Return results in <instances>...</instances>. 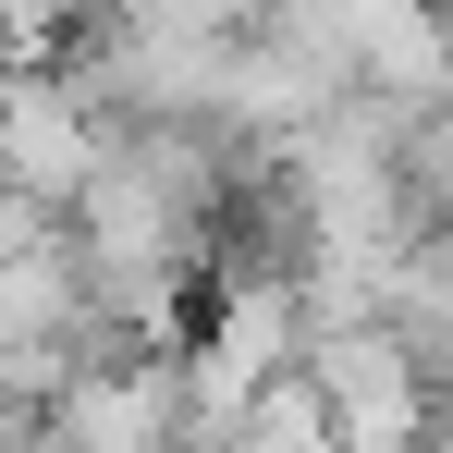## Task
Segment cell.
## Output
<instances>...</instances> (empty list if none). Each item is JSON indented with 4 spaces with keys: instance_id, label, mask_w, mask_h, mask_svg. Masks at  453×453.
I'll use <instances>...</instances> for the list:
<instances>
[{
    "instance_id": "3957f363",
    "label": "cell",
    "mask_w": 453,
    "mask_h": 453,
    "mask_svg": "<svg viewBox=\"0 0 453 453\" xmlns=\"http://www.w3.org/2000/svg\"><path fill=\"white\" fill-rule=\"evenodd\" d=\"M98 12L135 25V37H172V50H245L270 0H98Z\"/></svg>"
},
{
    "instance_id": "6da1fadb",
    "label": "cell",
    "mask_w": 453,
    "mask_h": 453,
    "mask_svg": "<svg viewBox=\"0 0 453 453\" xmlns=\"http://www.w3.org/2000/svg\"><path fill=\"white\" fill-rule=\"evenodd\" d=\"M380 331L417 356V380L453 404V233H417L392 270H380Z\"/></svg>"
},
{
    "instance_id": "7a4b0ae2",
    "label": "cell",
    "mask_w": 453,
    "mask_h": 453,
    "mask_svg": "<svg viewBox=\"0 0 453 453\" xmlns=\"http://www.w3.org/2000/svg\"><path fill=\"white\" fill-rule=\"evenodd\" d=\"M392 184H404V233H453V98L392 135Z\"/></svg>"
}]
</instances>
